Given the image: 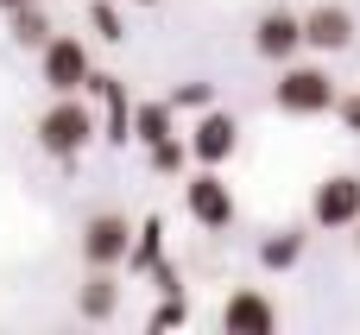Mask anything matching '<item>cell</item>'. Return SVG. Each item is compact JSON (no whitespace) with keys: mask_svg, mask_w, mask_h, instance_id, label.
<instances>
[{"mask_svg":"<svg viewBox=\"0 0 360 335\" xmlns=\"http://www.w3.org/2000/svg\"><path fill=\"white\" fill-rule=\"evenodd\" d=\"M127 241H133V222L114 215V209H101V215L82 222V241H76V247H82L89 266H108V272H114V266L127 260Z\"/></svg>","mask_w":360,"mask_h":335,"instance_id":"7","label":"cell"},{"mask_svg":"<svg viewBox=\"0 0 360 335\" xmlns=\"http://www.w3.org/2000/svg\"><path fill=\"white\" fill-rule=\"evenodd\" d=\"M146 165H152L158 177H177V171L190 165V146H184L177 133H165V139H152V146H146Z\"/></svg>","mask_w":360,"mask_h":335,"instance_id":"17","label":"cell"},{"mask_svg":"<svg viewBox=\"0 0 360 335\" xmlns=\"http://www.w3.org/2000/svg\"><path fill=\"white\" fill-rule=\"evenodd\" d=\"M165 101H171V114H202V108L215 101V82H202V76H196V82H177Z\"/></svg>","mask_w":360,"mask_h":335,"instance_id":"18","label":"cell"},{"mask_svg":"<svg viewBox=\"0 0 360 335\" xmlns=\"http://www.w3.org/2000/svg\"><path fill=\"white\" fill-rule=\"evenodd\" d=\"M184 209H190V222L209 228V234L234 228V190H228V177H221L215 165H196V177L184 184Z\"/></svg>","mask_w":360,"mask_h":335,"instance_id":"3","label":"cell"},{"mask_svg":"<svg viewBox=\"0 0 360 335\" xmlns=\"http://www.w3.org/2000/svg\"><path fill=\"white\" fill-rule=\"evenodd\" d=\"M158 260H165V222H158V215H146V222L133 228V241H127V260H120V266H127V272H152Z\"/></svg>","mask_w":360,"mask_h":335,"instance_id":"13","label":"cell"},{"mask_svg":"<svg viewBox=\"0 0 360 335\" xmlns=\"http://www.w3.org/2000/svg\"><path fill=\"white\" fill-rule=\"evenodd\" d=\"M184 146H190V165H215V171H221V165L240 152V120H234L228 108H215V101H209V108L196 114V127H190V139H184Z\"/></svg>","mask_w":360,"mask_h":335,"instance_id":"5","label":"cell"},{"mask_svg":"<svg viewBox=\"0 0 360 335\" xmlns=\"http://www.w3.org/2000/svg\"><path fill=\"white\" fill-rule=\"evenodd\" d=\"M38 146H44V158H82L89 152V139L101 133V120H95V108L82 101V95H51V108L38 114Z\"/></svg>","mask_w":360,"mask_h":335,"instance_id":"1","label":"cell"},{"mask_svg":"<svg viewBox=\"0 0 360 335\" xmlns=\"http://www.w3.org/2000/svg\"><path fill=\"white\" fill-rule=\"evenodd\" d=\"M335 76L323 70V63H285L278 70V82H272V101H278V114H297V120H310V114H329L335 108Z\"/></svg>","mask_w":360,"mask_h":335,"instance_id":"2","label":"cell"},{"mask_svg":"<svg viewBox=\"0 0 360 335\" xmlns=\"http://www.w3.org/2000/svg\"><path fill=\"white\" fill-rule=\"evenodd\" d=\"M38 70H44V89H51V95H82V82H89L95 63H89V44H82V38H57V32H51V38L38 44Z\"/></svg>","mask_w":360,"mask_h":335,"instance_id":"4","label":"cell"},{"mask_svg":"<svg viewBox=\"0 0 360 335\" xmlns=\"http://www.w3.org/2000/svg\"><path fill=\"white\" fill-rule=\"evenodd\" d=\"M354 215H360V177L354 171L323 177L316 196H310V222H316V228H354Z\"/></svg>","mask_w":360,"mask_h":335,"instance_id":"8","label":"cell"},{"mask_svg":"<svg viewBox=\"0 0 360 335\" xmlns=\"http://www.w3.org/2000/svg\"><path fill=\"white\" fill-rule=\"evenodd\" d=\"M133 6H158V0H133Z\"/></svg>","mask_w":360,"mask_h":335,"instance_id":"24","label":"cell"},{"mask_svg":"<svg viewBox=\"0 0 360 335\" xmlns=\"http://www.w3.org/2000/svg\"><path fill=\"white\" fill-rule=\"evenodd\" d=\"M329 114H335L348 133H360V95H335V108H329Z\"/></svg>","mask_w":360,"mask_h":335,"instance_id":"21","label":"cell"},{"mask_svg":"<svg viewBox=\"0 0 360 335\" xmlns=\"http://www.w3.org/2000/svg\"><path fill=\"white\" fill-rule=\"evenodd\" d=\"M13 6H32V0H0V13H13Z\"/></svg>","mask_w":360,"mask_h":335,"instance_id":"22","label":"cell"},{"mask_svg":"<svg viewBox=\"0 0 360 335\" xmlns=\"http://www.w3.org/2000/svg\"><path fill=\"white\" fill-rule=\"evenodd\" d=\"M354 247H360V215H354Z\"/></svg>","mask_w":360,"mask_h":335,"instance_id":"23","label":"cell"},{"mask_svg":"<svg viewBox=\"0 0 360 335\" xmlns=\"http://www.w3.org/2000/svg\"><path fill=\"white\" fill-rule=\"evenodd\" d=\"M127 133H133L139 146H152V139L177 133V127H171V101H133V120H127Z\"/></svg>","mask_w":360,"mask_h":335,"instance_id":"15","label":"cell"},{"mask_svg":"<svg viewBox=\"0 0 360 335\" xmlns=\"http://www.w3.org/2000/svg\"><path fill=\"white\" fill-rule=\"evenodd\" d=\"M190 323V304H184V291H165V304L152 310V329H184Z\"/></svg>","mask_w":360,"mask_h":335,"instance_id":"20","label":"cell"},{"mask_svg":"<svg viewBox=\"0 0 360 335\" xmlns=\"http://www.w3.org/2000/svg\"><path fill=\"white\" fill-rule=\"evenodd\" d=\"M304 19V51H348L354 44V13L342 6V0H323V6H310V13H297Z\"/></svg>","mask_w":360,"mask_h":335,"instance_id":"9","label":"cell"},{"mask_svg":"<svg viewBox=\"0 0 360 335\" xmlns=\"http://www.w3.org/2000/svg\"><path fill=\"white\" fill-rule=\"evenodd\" d=\"M253 51H259L266 63H291V57L304 51V19H297L291 6H266V13L253 19Z\"/></svg>","mask_w":360,"mask_h":335,"instance_id":"6","label":"cell"},{"mask_svg":"<svg viewBox=\"0 0 360 335\" xmlns=\"http://www.w3.org/2000/svg\"><path fill=\"white\" fill-rule=\"evenodd\" d=\"M6 25H13V44H19V51H38V44L51 38V19H44V6H38V0H32V6H13V13H6Z\"/></svg>","mask_w":360,"mask_h":335,"instance_id":"16","label":"cell"},{"mask_svg":"<svg viewBox=\"0 0 360 335\" xmlns=\"http://www.w3.org/2000/svg\"><path fill=\"white\" fill-rule=\"evenodd\" d=\"M89 25L101 32V44H120V38H127V19H120L114 0H89Z\"/></svg>","mask_w":360,"mask_h":335,"instance_id":"19","label":"cell"},{"mask_svg":"<svg viewBox=\"0 0 360 335\" xmlns=\"http://www.w3.org/2000/svg\"><path fill=\"white\" fill-rule=\"evenodd\" d=\"M304 241H310L304 228H278L272 241H259V266H266V272H291V266L304 260Z\"/></svg>","mask_w":360,"mask_h":335,"instance_id":"14","label":"cell"},{"mask_svg":"<svg viewBox=\"0 0 360 335\" xmlns=\"http://www.w3.org/2000/svg\"><path fill=\"white\" fill-rule=\"evenodd\" d=\"M114 310H120L114 272H108V266H89V279H82V291H76V317H82V323H108Z\"/></svg>","mask_w":360,"mask_h":335,"instance_id":"12","label":"cell"},{"mask_svg":"<svg viewBox=\"0 0 360 335\" xmlns=\"http://www.w3.org/2000/svg\"><path fill=\"white\" fill-rule=\"evenodd\" d=\"M221 329L228 335H272L278 329V304L247 285V291H234V298L221 304Z\"/></svg>","mask_w":360,"mask_h":335,"instance_id":"10","label":"cell"},{"mask_svg":"<svg viewBox=\"0 0 360 335\" xmlns=\"http://www.w3.org/2000/svg\"><path fill=\"white\" fill-rule=\"evenodd\" d=\"M89 95H101V139L108 146H127L133 133H127V120H133V101H127V89H120V76H95L89 70V82H82Z\"/></svg>","mask_w":360,"mask_h":335,"instance_id":"11","label":"cell"}]
</instances>
